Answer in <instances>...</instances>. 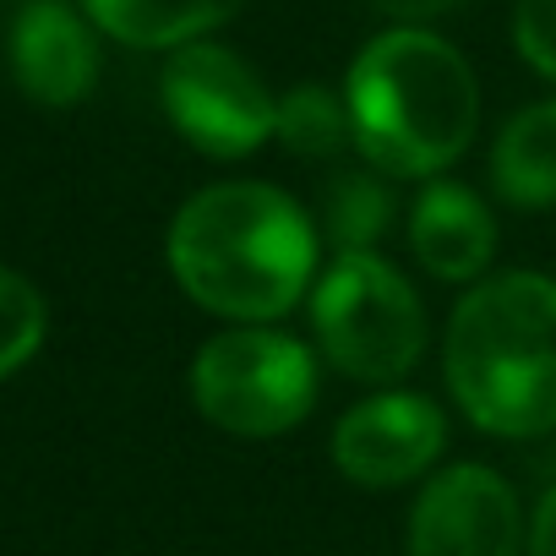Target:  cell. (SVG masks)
Instances as JSON below:
<instances>
[{
  "mask_svg": "<svg viewBox=\"0 0 556 556\" xmlns=\"http://www.w3.org/2000/svg\"><path fill=\"white\" fill-rule=\"evenodd\" d=\"M169 273L202 312L256 328L295 312L306 295L317 273V229L278 186L224 180L175 213Z\"/></svg>",
  "mask_w": 556,
  "mask_h": 556,
  "instance_id": "6da1fadb",
  "label": "cell"
},
{
  "mask_svg": "<svg viewBox=\"0 0 556 556\" xmlns=\"http://www.w3.org/2000/svg\"><path fill=\"white\" fill-rule=\"evenodd\" d=\"M344 104L361 159L399 180L447 169L480 126V83L469 61L426 28L377 34L350 66Z\"/></svg>",
  "mask_w": 556,
  "mask_h": 556,
  "instance_id": "7a4b0ae2",
  "label": "cell"
},
{
  "mask_svg": "<svg viewBox=\"0 0 556 556\" xmlns=\"http://www.w3.org/2000/svg\"><path fill=\"white\" fill-rule=\"evenodd\" d=\"M458 409L491 437L556 431V278L496 273L475 285L442 344Z\"/></svg>",
  "mask_w": 556,
  "mask_h": 556,
  "instance_id": "3957f363",
  "label": "cell"
},
{
  "mask_svg": "<svg viewBox=\"0 0 556 556\" xmlns=\"http://www.w3.org/2000/svg\"><path fill=\"white\" fill-rule=\"evenodd\" d=\"M323 355L355 382H399L426 350V312L404 273L371 251H339L312 295Z\"/></svg>",
  "mask_w": 556,
  "mask_h": 556,
  "instance_id": "277c9868",
  "label": "cell"
},
{
  "mask_svg": "<svg viewBox=\"0 0 556 556\" xmlns=\"http://www.w3.org/2000/svg\"><path fill=\"white\" fill-rule=\"evenodd\" d=\"M191 399L229 437H285L317 404V361L278 328H229L197 350Z\"/></svg>",
  "mask_w": 556,
  "mask_h": 556,
  "instance_id": "5b68a950",
  "label": "cell"
},
{
  "mask_svg": "<svg viewBox=\"0 0 556 556\" xmlns=\"http://www.w3.org/2000/svg\"><path fill=\"white\" fill-rule=\"evenodd\" d=\"M159 93L175 131L197 153H213V159H245L278 126V99L224 45H202V39L180 45L164 66Z\"/></svg>",
  "mask_w": 556,
  "mask_h": 556,
  "instance_id": "8992f818",
  "label": "cell"
},
{
  "mask_svg": "<svg viewBox=\"0 0 556 556\" xmlns=\"http://www.w3.org/2000/svg\"><path fill=\"white\" fill-rule=\"evenodd\" d=\"M518 496L485 464L431 475L409 513V556H518Z\"/></svg>",
  "mask_w": 556,
  "mask_h": 556,
  "instance_id": "52a82bcc",
  "label": "cell"
},
{
  "mask_svg": "<svg viewBox=\"0 0 556 556\" xmlns=\"http://www.w3.org/2000/svg\"><path fill=\"white\" fill-rule=\"evenodd\" d=\"M447 420L420 393H377L333 426V464L355 485H404L437 464Z\"/></svg>",
  "mask_w": 556,
  "mask_h": 556,
  "instance_id": "ba28073f",
  "label": "cell"
},
{
  "mask_svg": "<svg viewBox=\"0 0 556 556\" xmlns=\"http://www.w3.org/2000/svg\"><path fill=\"white\" fill-rule=\"evenodd\" d=\"M12 72L34 104L66 110V104L88 99V88L99 77V45L72 7L34 0L12 28Z\"/></svg>",
  "mask_w": 556,
  "mask_h": 556,
  "instance_id": "9c48e42d",
  "label": "cell"
},
{
  "mask_svg": "<svg viewBox=\"0 0 556 556\" xmlns=\"http://www.w3.org/2000/svg\"><path fill=\"white\" fill-rule=\"evenodd\" d=\"M409 245L431 278L469 285L475 273H485V262L496 251V218L485 213V202L469 186L431 180L409 207Z\"/></svg>",
  "mask_w": 556,
  "mask_h": 556,
  "instance_id": "30bf717a",
  "label": "cell"
},
{
  "mask_svg": "<svg viewBox=\"0 0 556 556\" xmlns=\"http://www.w3.org/2000/svg\"><path fill=\"white\" fill-rule=\"evenodd\" d=\"M491 180H496V197L523 213H540L556 202V99L529 104L502 126L491 148Z\"/></svg>",
  "mask_w": 556,
  "mask_h": 556,
  "instance_id": "8fae6325",
  "label": "cell"
},
{
  "mask_svg": "<svg viewBox=\"0 0 556 556\" xmlns=\"http://www.w3.org/2000/svg\"><path fill=\"white\" fill-rule=\"evenodd\" d=\"M93 23L137 50H180L229 23L245 0H83Z\"/></svg>",
  "mask_w": 556,
  "mask_h": 556,
  "instance_id": "7c38bea8",
  "label": "cell"
},
{
  "mask_svg": "<svg viewBox=\"0 0 556 556\" xmlns=\"http://www.w3.org/2000/svg\"><path fill=\"white\" fill-rule=\"evenodd\" d=\"M273 137L285 142L290 153L301 159H339L350 142H355V126H350V104L317 83L306 88H290L278 99V126Z\"/></svg>",
  "mask_w": 556,
  "mask_h": 556,
  "instance_id": "4fadbf2b",
  "label": "cell"
},
{
  "mask_svg": "<svg viewBox=\"0 0 556 556\" xmlns=\"http://www.w3.org/2000/svg\"><path fill=\"white\" fill-rule=\"evenodd\" d=\"M388 224H393V197L382 191L377 175L344 169L328 186V235L339 251H371Z\"/></svg>",
  "mask_w": 556,
  "mask_h": 556,
  "instance_id": "5bb4252c",
  "label": "cell"
},
{
  "mask_svg": "<svg viewBox=\"0 0 556 556\" xmlns=\"http://www.w3.org/2000/svg\"><path fill=\"white\" fill-rule=\"evenodd\" d=\"M45 295L28 285L17 267L0 262V382H7L17 366L34 361V350L45 344Z\"/></svg>",
  "mask_w": 556,
  "mask_h": 556,
  "instance_id": "9a60e30c",
  "label": "cell"
},
{
  "mask_svg": "<svg viewBox=\"0 0 556 556\" xmlns=\"http://www.w3.org/2000/svg\"><path fill=\"white\" fill-rule=\"evenodd\" d=\"M513 39H518V55L545 83H556V0H518Z\"/></svg>",
  "mask_w": 556,
  "mask_h": 556,
  "instance_id": "2e32d148",
  "label": "cell"
},
{
  "mask_svg": "<svg viewBox=\"0 0 556 556\" xmlns=\"http://www.w3.org/2000/svg\"><path fill=\"white\" fill-rule=\"evenodd\" d=\"M529 556H556V485L540 496L534 523H529Z\"/></svg>",
  "mask_w": 556,
  "mask_h": 556,
  "instance_id": "e0dca14e",
  "label": "cell"
},
{
  "mask_svg": "<svg viewBox=\"0 0 556 556\" xmlns=\"http://www.w3.org/2000/svg\"><path fill=\"white\" fill-rule=\"evenodd\" d=\"M371 7L388 12V17H399V23H431V17L453 12L458 0H371Z\"/></svg>",
  "mask_w": 556,
  "mask_h": 556,
  "instance_id": "ac0fdd59",
  "label": "cell"
}]
</instances>
